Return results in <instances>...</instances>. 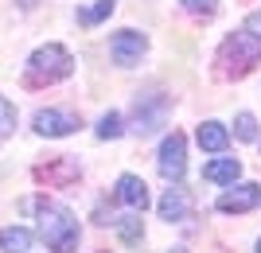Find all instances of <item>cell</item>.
Here are the masks:
<instances>
[{"mask_svg": "<svg viewBox=\"0 0 261 253\" xmlns=\"http://www.w3.org/2000/svg\"><path fill=\"white\" fill-rule=\"evenodd\" d=\"M257 253H261V242H257Z\"/></svg>", "mask_w": 261, "mask_h": 253, "instance_id": "obj_23", "label": "cell"}, {"mask_svg": "<svg viewBox=\"0 0 261 253\" xmlns=\"http://www.w3.org/2000/svg\"><path fill=\"white\" fill-rule=\"evenodd\" d=\"M98 136L101 140H117L121 136V113H106L98 121Z\"/></svg>", "mask_w": 261, "mask_h": 253, "instance_id": "obj_18", "label": "cell"}, {"mask_svg": "<svg viewBox=\"0 0 261 253\" xmlns=\"http://www.w3.org/2000/svg\"><path fill=\"white\" fill-rule=\"evenodd\" d=\"M28 70H32L35 82H63V78H70V70H74V59H70V51H66L63 43H43L28 59Z\"/></svg>", "mask_w": 261, "mask_h": 253, "instance_id": "obj_2", "label": "cell"}, {"mask_svg": "<svg viewBox=\"0 0 261 253\" xmlns=\"http://www.w3.org/2000/svg\"><path fill=\"white\" fill-rule=\"evenodd\" d=\"M222 66H230L234 74H246L253 63H261V39L250 32H238V35H230L226 43H222Z\"/></svg>", "mask_w": 261, "mask_h": 253, "instance_id": "obj_3", "label": "cell"}, {"mask_svg": "<svg viewBox=\"0 0 261 253\" xmlns=\"http://www.w3.org/2000/svg\"><path fill=\"white\" fill-rule=\"evenodd\" d=\"M0 249H4V253H28V249H32V234L23 230V226L0 230Z\"/></svg>", "mask_w": 261, "mask_h": 253, "instance_id": "obj_14", "label": "cell"}, {"mask_svg": "<svg viewBox=\"0 0 261 253\" xmlns=\"http://www.w3.org/2000/svg\"><path fill=\"white\" fill-rule=\"evenodd\" d=\"M195 140H199L203 152H222L226 140H230V132L222 129L218 121H203V125H199V132H195Z\"/></svg>", "mask_w": 261, "mask_h": 253, "instance_id": "obj_11", "label": "cell"}, {"mask_svg": "<svg viewBox=\"0 0 261 253\" xmlns=\"http://www.w3.org/2000/svg\"><path fill=\"white\" fill-rule=\"evenodd\" d=\"M35 176L47 179V183H70V179H78V164L70 160V156H63V160H55L51 167H39Z\"/></svg>", "mask_w": 261, "mask_h": 253, "instance_id": "obj_13", "label": "cell"}, {"mask_svg": "<svg viewBox=\"0 0 261 253\" xmlns=\"http://www.w3.org/2000/svg\"><path fill=\"white\" fill-rule=\"evenodd\" d=\"M117 199L125 207H133V210H144L148 207V187H144V179L141 176H121L117 179Z\"/></svg>", "mask_w": 261, "mask_h": 253, "instance_id": "obj_10", "label": "cell"}, {"mask_svg": "<svg viewBox=\"0 0 261 253\" xmlns=\"http://www.w3.org/2000/svg\"><path fill=\"white\" fill-rule=\"evenodd\" d=\"M242 176V160H211L203 167V179L207 183H234Z\"/></svg>", "mask_w": 261, "mask_h": 253, "instance_id": "obj_12", "label": "cell"}, {"mask_svg": "<svg viewBox=\"0 0 261 253\" xmlns=\"http://www.w3.org/2000/svg\"><path fill=\"white\" fill-rule=\"evenodd\" d=\"M191 12H203V16H211V12L218 8V0H184Z\"/></svg>", "mask_w": 261, "mask_h": 253, "instance_id": "obj_20", "label": "cell"}, {"mask_svg": "<svg viewBox=\"0 0 261 253\" xmlns=\"http://www.w3.org/2000/svg\"><path fill=\"white\" fill-rule=\"evenodd\" d=\"M261 207V187L257 183H242V187H234L230 183L226 195H218V210L222 214H246V210Z\"/></svg>", "mask_w": 261, "mask_h": 253, "instance_id": "obj_6", "label": "cell"}, {"mask_svg": "<svg viewBox=\"0 0 261 253\" xmlns=\"http://www.w3.org/2000/svg\"><path fill=\"white\" fill-rule=\"evenodd\" d=\"M234 132H238V140H257V117L253 113H238L234 117Z\"/></svg>", "mask_w": 261, "mask_h": 253, "instance_id": "obj_17", "label": "cell"}, {"mask_svg": "<svg viewBox=\"0 0 261 253\" xmlns=\"http://www.w3.org/2000/svg\"><path fill=\"white\" fill-rule=\"evenodd\" d=\"M164 117H168V101L164 98H141L137 109H133V132L148 136V132H156L164 125Z\"/></svg>", "mask_w": 261, "mask_h": 253, "instance_id": "obj_4", "label": "cell"}, {"mask_svg": "<svg viewBox=\"0 0 261 253\" xmlns=\"http://www.w3.org/2000/svg\"><path fill=\"white\" fill-rule=\"evenodd\" d=\"M39 238L55 253H74L78 249V218L66 207H59V203H43L39 207Z\"/></svg>", "mask_w": 261, "mask_h": 253, "instance_id": "obj_1", "label": "cell"}, {"mask_svg": "<svg viewBox=\"0 0 261 253\" xmlns=\"http://www.w3.org/2000/svg\"><path fill=\"white\" fill-rule=\"evenodd\" d=\"M32 125H35L39 136H66V132L78 129V117L70 109H39Z\"/></svg>", "mask_w": 261, "mask_h": 253, "instance_id": "obj_8", "label": "cell"}, {"mask_svg": "<svg viewBox=\"0 0 261 253\" xmlns=\"http://www.w3.org/2000/svg\"><path fill=\"white\" fill-rule=\"evenodd\" d=\"M172 253H187V249H184V245H175V249H172Z\"/></svg>", "mask_w": 261, "mask_h": 253, "instance_id": "obj_22", "label": "cell"}, {"mask_svg": "<svg viewBox=\"0 0 261 253\" xmlns=\"http://www.w3.org/2000/svg\"><path fill=\"white\" fill-rule=\"evenodd\" d=\"M12 129H16V105L8 98H0V140L12 136Z\"/></svg>", "mask_w": 261, "mask_h": 253, "instance_id": "obj_19", "label": "cell"}, {"mask_svg": "<svg viewBox=\"0 0 261 253\" xmlns=\"http://www.w3.org/2000/svg\"><path fill=\"white\" fill-rule=\"evenodd\" d=\"M144 51H148V39H144L141 32H117L113 39H109V55H113V63H117V66L141 63Z\"/></svg>", "mask_w": 261, "mask_h": 253, "instance_id": "obj_5", "label": "cell"}, {"mask_svg": "<svg viewBox=\"0 0 261 253\" xmlns=\"http://www.w3.org/2000/svg\"><path fill=\"white\" fill-rule=\"evenodd\" d=\"M113 226H117V234H121V238H125L129 245H137V242L144 238V226H141V218H133V214H129V218H117Z\"/></svg>", "mask_w": 261, "mask_h": 253, "instance_id": "obj_16", "label": "cell"}, {"mask_svg": "<svg viewBox=\"0 0 261 253\" xmlns=\"http://www.w3.org/2000/svg\"><path fill=\"white\" fill-rule=\"evenodd\" d=\"M156 210H160L164 222H179V218H187V214H191V195H187L184 187H172V191H164V195H160Z\"/></svg>", "mask_w": 261, "mask_h": 253, "instance_id": "obj_9", "label": "cell"}, {"mask_svg": "<svg viewBox=\"0 0 261 253\" xmlns=\"http://www.w3.org/2000/svg\"><path fill=\"white\" fill-rule=\"evenodd\" d=\"M246 32H250V35H257V39H261V8L253 12L250 20H246Z\"/></svg>", "mask_w": 261, "mask_h": 253, "instance_id": "obj_21", "label": "cell"}, {"mask_svg": "<svg viewBox=\"0 0 261 253\" xmlns=\"http://www.w3.org/2000/svg\"><path fill=\"white\" fill-rule=\"evenodd\" d=\"M160 172L168 179H179L187 172V140L179 132H172V136L160 144Z\"/></svg>", "mask_w": 261, "mask_h": 253, "instance_id": "obj_7", "label": "cell"}, {"mask_svg": "<svg viewBox=\"0 0 261 253\" xmlns=\"http://www.w3.org/2000/svg\"><path fill=\"white\" fill-rule=\"evenodd\" d=\"M113 8H117V0H94L90 8L78 12V20H82V23H101L106 16H113Z\"/></svg>", "mask_w": 261, "mask_h": 253, "instance_id": "obj_15", "label": "cell"}]
</instances>
